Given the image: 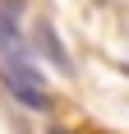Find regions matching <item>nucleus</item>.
<instances>
[{"instance_id": "obj_1", "label": "nucleus", "mask_w": 129, "mask_h": 134, "mask_svg": "<svg viewBox=\"0 0 129 134\" xmlns=\"http://www.w3.org/2000/svg\"><path fill=\"white\" fill-rule=\"evenodd\" d=\"M0 83H5V88H9V97H19L23 107H32V111H51V93H46L42 74H32L23 60H5V65H0Z\"/></svg>"}, {"instance_id": "obj_2", "label": "nucleus", "mask_w": 129, "mask_h": 134, "mask_svg": "<svg viewBox=\"0 0 129 134\" xmlns=\"http://www.w3.org/2000/svg\"><path fill=\"white\" fill-rule=\"evenodd\" d=\"M32 46H37V51L46 55V60H51L55 69H60V74H74V60H69V55H64V46H60V32H55V28L46 23V19H42V23L32 28Z\"/></svg>"}, {"instance_id": "obj_3", "label": "nucleus", "mask_w": 129, "mask_h": 134, "mask_svg": "<svg viewBox=\"0 0 129 134\" xmlns=\"http://www.w3.org/2000/svg\"><path fill=\"white\" fill-rule=\"evenodd\" d=\"M46 134H69V130H46Z\"/></svg>"}, {"instance_id": "obj_4", "label": "nucleus", "mask_w": 129, "mask_h": 134, "mask_svg": "<svg viewBox=\"0 0 129 134\" xmlns=\"http://www.w3.org/2000/svg\"><path fill=\"white\" fill-rule=\"evenodd\" d=\"M97 5H106V0H97Z\"/></svg>"}]
</instances>
